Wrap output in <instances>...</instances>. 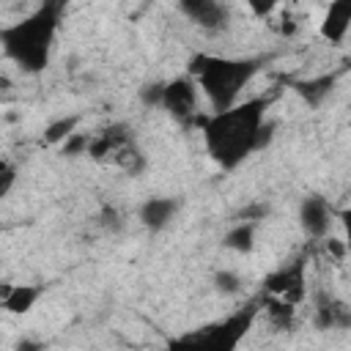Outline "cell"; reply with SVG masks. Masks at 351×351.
<instances>
[{"label":"cell","instance_id":"obj_7","mask_svg":"<svg viewBox=\"0 0 351 351\" xmlns=\"http://www.w3.org/2000/svg\"><path fill=\"white\" fill-rule=\"evenodd\" d=\"M178 8L203 30H225L230 22V11L222 0H178Z\"/></svg>","mask_w":351,"mask_h":351},{"label":"cell","instance_id":"obj_19","mask_svg":"<svg viewBox=\"0 0 351 351\" xmlns=\"http://www.w3.org/2000/svg\"><path fill=\"white\" fill-rule=\"evenodd\" d=\"M140 101H143L145 107L162 104V101H165V85H162V82H148V85H143V88H140Z\"/></svg>","mask_w":351,"mask_h":351},{"label":"cell","instance_id":"obj_10","mask_svg":"<svg viewBox=\"0 0 351 351\" xmlns=\"http://www.w3.org/2000/svg\"><path fill=\"white\" fill-rule=\"evenodd\" d=\"M348 27H351V0H332L321 22V36L329 44H340Z\"/></svg>","mask_w":351,"mask_h":351},{"label":"cell","instance_id":"obj_8","mask_svg":"<svg viewBox=\"0 0 351 351\" xmlns=\"http://www.w3.org/2000/svg\"><path fill=\"white\" fill-rule=\"evenodd\" d=\"M299 222H302L307 236L324 239L329 233V225H332V206L321 195H310L299 206Z\"/></svg>","mask_w":351,"mask_h":351},{"label":"cell","instance_id":"obj_23","mask_svg":"<svg viewBox=\"0 0 351 351\" xmlns=\"http://www.w3.org/2000/svg\"><path fill=\"white\" fill-rule=\"evenodd\" d=\"M266 206L263 203H258V206H250V208H244V211H239L236 214V219H250V222H258V219H263L266 217Z\"/></svg>","mask_w":351,"mask_h":351},{"label":"cell","instance_id":"obj_18","mask_svg":"<svg viewBox=\"0 0 351 351\" xmlns=\"http://www.w3.org/2000/svg\"><path fill=\"white\" fill-rule=\"evenodd\" d=\"M214 288H217L219 293L233 296V293H239V291H241V277H239L236 271L222 269V271H217V274H214Z\"/></svg>","mask_w":351,"mask_h":351},{"label":"cell","instance_id":"obj_1","mask_svg":"<svg viewBox=\"0 0 351 351\" xmlns=\"http://www.w3.org/2000/svg\"><path fill=\"white\" fill-rule=\"evenodd\" d=\"M266 107H269V99L258 96V99L233 104L230 110L208 115V121L200 132L206 137V148H208L211 159L222 170H233L250 154L261 151L258 137H261V129L266 123L263 121Z\"/></svg>","mask_w":351,"mask_h":351},{"label":"cell","instance_id":"obj_27","mask_svg":"<svg viewBox=\"0 0 351 351\" xmlns=\"http://www.w3.org/2000/svg\"><path fill=\"white\" fill-rule=\"evenodd\" d=\"M16 348H19V351H22V348H25V351H27V348H38V343H27V340H25V343H19V346H16Z\"/></svg>","mask_w":351,"mask_h":351},{"label":"cell","instance_id":"obj_9","mask_svg":"<svg viewBox=\"0 0 351 351\" xmlns=\"http://www.w3.org/2000/svg\"><path fill=\"white\" fill-rule=\"evenodd\" d=\"M315 326L318 329H351V307L329 293H315Z\"/></svg>","mask_w":351,"mask_h":351},{"label":"cell","instance_id":"obj_14","mask_svg":"<svg viewBox=\"0 0 351 351\" xmlns=\"http://www.w3.org/2000/svg\"><path fill=\"white\" fill-rule=\"evenodd\" d=\"M332 85H335V77L321 74V77H313V80H299V82H293V90H296L310 107H318V104L329 96Z\"/></svg>","mask_w":351,"mask_h":351},{"label":"cell","instance_id":"obj_4","mask_svg":"<svg viewBox=\"0 0 351 351\" xmlns=\"http://www.w3.org/2000/svg\"><path fill=\"white\" fill-rule=\"evenodd\" d=\"M255 315H258V307L255 304H247V307H241L239 313L228 315L219 324H211V326H203L200 332H192V335L178 337L176 346H203V348L233 351L239 346V340L247 335V329L252 326Z\"/></svg>","mask_w":351,"mask_h":351},{"label":"cell","instance_id":"obj_21","mask_svg":"<svg viewBox=\"0 0 351 351\" xmlns=\"http://www.w3.org/2000/svg\"><path fill=\"white\" fill-rule=\"evenodd\" d=\"M14 178H16V170H14V165H11V162H3V165H0V197H5V195L11 192V186H14Z\"/></svg>","mask_w":351,"mask_h":351},{"label":"cell","instance_id":"obj_6","mask_svg":"<svg viewBox=\"0 0 351 351\" xmlns=\"http://www.w3.org/2000/svg\"><path fill=\"white\" fill-rule=\"evenodd\" d=\"M263 291L271 296H282L288 302H299L304 296V261H293L288 266L274 269L266 280H263Z\"/></svg>","mask_w":351,"mask_h":351},{"label":"cell","instance_id":"obj_16","mask_svg":"<svg viewBox=\"0 0 351 351\" xmlns=\"http://www.w3.org/2000/svg\"><path fill=\"white\" fill-rule=\"evenodd\" d=\"M263 310H266L269 321H271L277 329H291V324H293V313H296L293 302L269 293V299H263Z\"/></svg>","mask_w":351,"mask_h":351},{"label":"cell","instance_id":"obj_24","mask_svg":"<svg viewBox=\"0 0 351 351\" xmlns=\"http://www.w3.org/2000/svg\"><path fill=\"white\" fill-rule=\"evenodd\" d=\"M101 225L118 230V228H121V217H118V211H115V208H104V211H101Z\"/></svg>","mask_w":351,"mask_h":351},{"label":"cell","instance_id":"obj_5","mask_svg":"<svg viewBox=\"0 0 351 351\" xmlns=\"http://www.w3.org/2000/svg\"><path fill=\"white\" fill-rule=\"evenodd\" d=\"M162 107L176 118L189 123L195 118V107H197V85L195 77H176L170 82H165V101Z\"/></svg>","mask_w":351,"mask_h":351},{"label":"cell","instance_id":"obj_28","mask_svg":"<svg viewBox=\"0 0 351 351\" xmlns=\"http://www.w3.org/2000/svg\"><path fill=\"white\" fill-rule=\"evenodd\" d=\"M52 3H58L60 8H66V3H71V0H52Z\"/></svg>","mask_w":351,"mask_h":351},{"label":"cell","instance_id":"obj_25","mask_svg":"<svg viewBox=\"0 0 351 351\" xmlns=\"http://www.w3.org/2000/svg\"><path fill=\"white\" fill-rule=\"evenodd\" d=\"M340 219H343V228H346V236H348V247H351V208H343L340 211Z\"/></svg>","mask_w":351,"mask_h":351},{"label":"cell","instance_id":"obj_20","mask_svg":"<svg viewBox=\"0 0 351 351\" xmlns=\"http://www.w3.org/2000/svg\"><path fill=\"white\" fill-rule=\"evenodd\" d=\"M88 145H90V137H88V134L74 132V134H71V137L63 143V154H66V156H77V154L88 151Z\"/></svg>","mask_w":351,"mask_h":351},{"label":"cell","instance_id":"obj_2","mask_svg":"<svg viewBox=\"0 0 351 351\" xmlns=\"http://www.w3.org/2000/svg\"><path fill=\"white\" fill-rule=\"evenodd\" d=\"M60 5L47 0L41 8H36L30 16L8 25L0 30V41L5 55L19 63L22 71L27 74H38L47 69L49 63V52H52V41L58 33V22H60Z\"/></svg>","mask_w":351,"mask_h":351},{"label":"cell","instance_id":"obj_17","mask_svg":"<svg viewBox=\"0 0 351 351\" xmlns=\"http://www.w3.org/2000/svg\"><path fill=\"white\" fill-rule=\"evenodd\" d=\"M77 123H80V118H77V115H63V118H58V121L47 123V129H44V143H47V145L66 143V140L77 132Z\"/></svg>","mask_w":351,"mask_h":351},{"label":"cell","instance_id":"obj_22","mask_svg":"<svg viewBox=\"0 0 351 351\" xmlns=\"http://www.w3.org/2000/svg\"><path fill=\"white\" fill-rule=\"evenodd\" d=\"M244 3L250 5V11H252L255 16H269V14L277 8L280 0H244Z\"/></svg>","mask_w":351,"mask_h":351},{"label":"cell","instance_id":"obj_12","mask_svg":"<svg viewBox=\"0 0 351 351\" xmlns=\"http://www.w3.org/2000/svg\"><path fill=\"white\" fill-rule=\"evenodd\" d=\"M44 285H5L3 288V310L11 315H25L41 299Z\"/></svg>","mask_w":351,"mask_h":351},{"label":"cell","instance_id":"obj_11","mask_svg":"<svg viewBox=\"0 0 351 351\" xmlns=\"http://www.w3.org/2000/svg\"><path fill=\"white\" fill-rule=\"evenodd\" d=\"M178 208H181V203L176 197H148L140 206V222L148 230H162L170 225V219L178 214Z\"/></svg>","mask_w":351,"mask_h":351},{"label":"cell","instance_id":"obj_15","mask_svg":"<svg viewBox=\"0 0 351 351\" xmlns=\"http://www.w3.org/2000/svg\"><path fill=\"white\" fill-rule=\"evenodd\" d=\"M228 250L233 252H250L252 244H255V222L250 219H239L228 233H225V241H222Z\"/></svg>","mask_w":351,"mask_h":351},{"label":"cell","instance_id":"obj_13","mask_svg":"<svg viewBox=\"0 0 351 351\" xmlns=\"http://www.w3.org/2000/svg\"><path fill=\"white\" fill-rule=\"evenodd\" d=\"M123 145H129V132H126L123 123H115V126L101 129V132L90 140L88 154H90L93 159H101V156H107V154H118Z\"/></svg>","mask_w":351,"mask_h":351},{"label":"cell","instance_id":"obj_3","mask_svg":"<svg viewBox=\"0 0 351 351\" xmlns=\"http://www.w3.org/2000/svg\"><path fill=\"white\" fill-rule=\"evenodd\" d=\"M255 71H258L255 58H219L200 52L189 60V77L197 80L214 112L230 110Z\"/></svg>","mask_w":351,"mask_h":351},{"label":"cell","instance_id":"obj_26","mask_svg":"<svg viewBox=\"0 0 351 351\" xmlns=\"http://www.w3.org/2000/svg\"><path fill=\"white\" fill-rule=\"evenodd\" d=\"M293 30H296L293 19H291V16H285V19H282V33H293Z\"/></svg>","mask_w":351,"mask_h":351}]
</instances>
